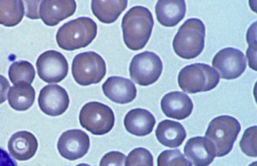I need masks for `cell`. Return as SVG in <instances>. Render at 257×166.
<instances>
[{
	"label": "cell",
	"instance_id": "cell-28",
	"mask_svg": "<svg viewBox=\"0 0 257 166\" xmlns=\"http://www.w3.org/2000/svg\"><path fill=\"white\" fill-rule=\"evenodd\" d=\"M246 40L248 48L246 50V57L249 66L252 70H256V22L252 24L246 33Z\"/></svg>",
	"mask_w": 257,
	"mask_h": 166
},
{
	"label": "cell",
	"instance_id": "cell-18",
	"mask_svg": "<svg viewBox=\"0 0 257 166\" xmlns=\"http://www.w3.org/2000/svg\"><path fill=\"white\" fill-rule=\"evenodd\" d=\"M123 124L126 130L131 134L144 136L152 132L156 120L149 110L136 108L131 110L126 114Z\"/></svg>",
	"mask_w": 257,
	"mask_h": 166
},
{
	"label": "cell",
	"instance_id": "cell-17",
	"mask_svg": "<svg viewBox=\"0 0 257 166\" xmlns=\"http://www.w3.org/2000/svg\"><path fill=\"white\" fill-rule=\"evenodd\" d=\"M38 146L36 138L28 131H20L14 134L8 144L10 154L20 161L31 158L36 154Z\"/></svg>",
	"mask_w": 257,
	"mask_h": 166
},
{
	"label": "cell",
	"instance_id": "cell-19",
	"mask_svg": "<svg viewBox=\"0 0 257 166\" xmlns=\"http://www.w3.org/2000/svg\"><path fill=\"white\" fill-rule=\"evenodd\" d=\"M186 11L184 0H159L155 6L157 19L166 27L178 24L184 18Z\"/></svg>",
	"mask_w": 257,
	"mask_h": 166
},
{
	"label": "cell",
	"instance_id": "cell-25",
	"mask_svg": "<svg viewBox=\"0 0 257 166\" xmlns=\"http://www.w3.org/2000/svg\"><path fill=\"white\" fill-rule=\"evenodd\" d=\"M157 166H192L179 149L163 151L157 158Z\"/></svg>",
	"mask_w": 257,
	"mask_h": 166
},
{
	"label": "cell",
	"instance_id": "cell-21",
	"mask_svg": "<svg viewBox=\"0 0 257 166\" xmlns=\"http://www.w3.org/2000/svg\"><path fill=\"white\" fill-rule=\"evenodd\" d=\"M127 0H92L91 8L93 14L101 22H114L125 10Z\"/></svg>",
	"mask_w": 257,
	"mask_h": 166
},
{
	"label": "cell",
	"instance_id": "cell-29",
	"mask_svg": "<svg viewBox=\"0 0 257 166\" xmlns=\"http://www.w3.org/2000/svg\"><path fill=\"white\" fill-rule=\"evenodd\" d=\"M126 157L118 151H111L105 154L101 159L99 166H124Z\"/></svg>",
	"mask_w": 257,
	"mask_h": 166
},
{
	"label": "cell",
	"instance_id": "cell-14",
	"mask_svg": "<svg viewBox=\"0 0 257 166\" xmlns=\"http://www.w3.org/2000/svg\"><path fill=\"white\" fill-rule=\"evenodd\" d=\"M183 151L185 156L195 166H208L216 156L213 143L204 136H198L189 139Z\"/></svg>",
	"mask_w": 257,
	"mask_h": 166
},
{
	"label": "cell",
	"instance_id": "cell-8",
	"mask_svg": "<svg viewBox=\"0 0 257 166\" xmlns=\"http://www.w3.org/2000/svg\"><path fill=\"white\" fill-rule=\"evenodd\" d=\"M162 70L161 58L155 52L149 51L135 56L129 67L131 78L142 86H148L157 82Z\"/></svg>",
	"mask_w": 257,
	"mask_h": 166
},
{
	"label": "cell",
	"instance_id": "cell-16",
	"mask_svg": "<svg viewBox=\"0 0 257 166\" xmlns=\"http://www.w3.org/2000/svg\"><path fill=\"white\" fill-rule=\"evenodd\" d=\"M161 108L166 116L182 120L191 114L193 104L187 94L180 91H174L167 93L162 98Z\"/></svg>",
	"mask_w": 257,
	"mask_h": 166
},
{
	"label": "cell",
	"instance_id": "cell-27",
	"mask_svg": "<svg viewBox=\"0 0 257 166\" xmlns=\"http://www.w3.org/2000/svg\"><path fill=\"white\" fill-rule=\"evenodd\" d=\"M256 134V126H250L245 130L239 142L241 150L247 156L256 157L257 156Z\"/></svg>",
	"mask_w": 257,
	"mask_h": 166
},
{
	"label": "cell",
	"instance_id": "cell-12",
	"mask_svg": "<svg viewBox=\"0 0 257 166\" xmlns=\"http://www.w3.org/2000/svg\"><path fill=\"white\" fill-rule=\"evenodd\" d=\"M38 104L46 114L56 116L63 114L69 104L66 90L58 84H48L43 87L39 95Z\"/></svg>",
	"mask_w": 257,
	"mask_h": 166
},
{
	"label": "cell",
	"instance_id": "cell-26",
	"mask_svg": "<svg viewBox=\"0 0 257 166\" xmlns=\"http://www.w3.org/2000/svg\"><path fill=\"white\" fill-rule=\"evenodd\" d=\"M153 157L149 150L137 148L127 155L125 166H153Z\"/></svg>",
	"mask_w": 257,
	"mask_h": 166
},
{
	"label": "cell",
	"instance_id": "cell-7",
	"mask_svg": "<svg viewBox=\"0 0 257 166\" xmlns=\"http://www.w3.org/2000/svg\"><path fill=\"white\" fill-rule=\"evenodd\" d=\"M79 122L82 128L94 135H103L113 128L115 118L108 106L97 102H91L81 108Z\"/></svg>",
	"mask_w": 257,
	"mask_h": 166
},
{
	"label": "cell",
	"instance_id": "cell-31",
	"mask_svg": "<svg viewBox=\"0 0 257 166\" xmlns=\"http://www.w3.org/2000/svg\"><path fill=\"white\" fill-rule=\"evenodd\" d=\"M10 88V84L8 80L4 76L0 75V104L6 100Z\"/></svg>",
	"mask_w": 257,
	"mask_h": 166
},
{
	"label": "cell",
	"instance_id": "cell-33",
	"mask_svg": "<svg viewBox=\"0 0 257 166\" xmlns=\"http://www.w3.org/2000/svg\"><path fill=\"white\" fill-rule=\"evenodd\" d=\"M248 166H256V162H253L250 164Z\"/></svg>",
	"mask_w": 257,
	"mask_h": 166
},
{
	"label": "cell",
	"instance_id": "cell-15",
	"mask_svg": "<svg viewBox=\"0 0 257 166\" xmlns=\"http://www.w3.org/2000/svg\"><path fill=\"white\" fill-rule=\"evenodd\" d=\"M102 89L107 98L117 104L129 103L137 96V88L134 82L119 76L109 77L102 84Z\"/></svg>",
	"mask_w": 257,
	"mask_h": 166
},
{
	"label": "cell",
	"instance_id": "cell-13",
	"mask_svg": "<svg viewBox=\"0 0 257 166\" xmlns=\"http://www.w3.org/2000/svg\"><path fill=\"white\" fill-rule=\"evenodd\" d=\"M76 4L73 0H45L40 4L39 18L48 26H53L72 16Z\"/></svg>",
	"mask_w": 257,
	"mask_h": 166
},
{
	"label": "cell",
	"instance_id": "cell-30",
	"mask_svg": "<svg viewBox=\"0 0 257 166\" xmlns=\"http://www.w3.org/2000/svg\"><path fill=\"white\" fill-rule=\"evenodd\" d=\"M0 166H18L16 161L1 147H0Z\"/></svg>",
	"mask_w": 257,
	"mask_h": 166
},
{
	"label": "cell",
	"instance_id": "cell-24",
	"mask_svg": "<svg viewBox=\"0 0 257 166\" xmlns=\"http://www.w3.org/2000/svg\"><path fill=\"white\" fill-rule=\"evenodd\" d=\"M35 70L29 62H15L9 68L8 74L12 83L14 84L24 82L31 84L35 77Z\"/></svg>",
	"mask_w": 257,
	"mask_h": 166
},
{
	"label": "cell",
	"instance_id": "cell-9",
	"mask_svg": "<svg viewBox=\"0 0 257 166\" xmlns=\"http://www.w3.org/2000/svg\"><path fill=\"white\" fill-rule=\"evenodd\" d=\"M37 73L41 80L47 83L61 82L68 72V64L60 52L49 50L41 54L36 62Z\"/></svg>",
	"mask_w": 257,
	"mask_h": 166
},
{
	"label": "cell",
	"instance_id": "cell-10",
	"mask_svg": "<svg viewBox=\"0 0 257 166\" xmlns=\"http://www.w3.org/2000/svg\"><path fill=\"white\" fill-rule=\"evenodd\" d=\"M212 65L217 70L221 78L235 79L244 72L246 67V58L238 49L225 48L214 56Z\"/></svg>",
	"mask_w": 257,
	"mask_h": 166
},
{
	"label": "cell",
	"instance_id": "cell-23",
	"mask_svg": "<svg viewBox=\"0 0 257 166\" xmlns=\"http://www.w3.org/2000/svg\"><path fill=\"white\" fill-rule=\"evenodd\" d=\"M25 8L22 0H0V24L14 26L22 20Z\"/></svg>",
	"mask_w": 257,
	"mask_h": 166
},
{
	"label": "cell",
	"instance_id": "cell-5",
	"mask_svg": "<svg viewBox=\"0 0 257 166\" xmlns=\"http://www.w3.org/2000/svg\"><path fill=\"white\" fill-rule=\"evenodd\" d=\"M240 130L238 121L230 116H220L211 120L205 136L213 142L216 156L222 157L230 152Z\"/></svg>",
	"mask_w": 257,
	"mask_h": 166
},
{
	"label": "cell",
	"instance_id": "cell-1",
	"mask_svg": "<svg viewBox=\"0 0 257 166\" xmlns=\"http://www.w3.org/2000/svg\"><path fill=\"white\" fill-rule=\"evenodd\" d=\"M154 19L148 8L135 6L124 15L121 22L123 40L131 50L142 49L148 42L154 26Z\"/></svg>",
	"mask_w": 257,
	"mask_h": 166
},
{
	"label": "cell",
	"instance_id": "cell-3",
	"mask_svg": "<svg viewBox=\"0 0 257 166\" xmlns=\"http://www.w3.org/2000/svg\"><path fill=\"white\" fill-rule=\"evenodd\" d=\"M205 36V27L201 20H187L179 28L173 40L175 52L184 59L196 58L204 48Z\"/></svg>",
	"mask_w": 257,
	"mask_h": 166
},
{
	"label": "cell",
	"instance_id": "cell-6",
	"mask_svg": "<svg viewBox=\"0 0 257 166\" xmlns=\"http://www.w3.org/2000/svg\"><path fill=\"white\" fill-rule=\"evenodd\" d=\"M106 71L105 61L94 52L80 53L72 61L73 77L77 84L82 86L99 82L104 77Z\"/></svg>",
	"mask_w": 257,
	"mask_h": 166
},
{
	"label": "cell",
	"instance_id": "cell-4",
	"mask_svg": "<svg viewBox=\"0 0 257 166\" xmlns=\"http://www.w3.org/2000/svg\"><path fill=\"white\" fill-rule=\"evenodd\" d=\"M218 73L210 66L203 63H195L184 67L178 76L180 88L189 94L209 91L218 84Z\"/></svg>",
	"mask_w": 257,
	"mask_h": 166
},
{
	"label": "cell",
	"instance_id": "cell-11",
	"mask_svg": "<svg viewBox=\"0 0 257 166\" xmlns=\"http://www.w3.org/2000/svg\"><path fill=\"white\" fill-rule=\"evenodd\" d=\"M90 146L89 136L85 132L78 129L64 132L59 138L57 149L60 155L69 160L82 158L88 152Z\"/></svg>",
	"mask_w": 257,
	"mask_h": 166
},
{
	"label": "cell",
	"instance_id": "cell-32",
	"mask_svg": "<svg viewBox=\"0 0 257 166\" xmlns=\"http://www.w3.org/2000/svg\"><path fill=\"white\" fill-rule=\"evenodd\" d=\"M76 166H90L88 164H79L76 165Z\"/></svg>",
	"mask_w": 257,
	"mask_h": 166
},
{
	"label": "cell",
	"instance_id": "cell-20",
	"mask_svg": "<svg viewBox=\"0 0 257 166\" xmlns=\"http://www.w3.org/2000/svg\"><path fill=\"white\" fill-rule=\"evenodd\" d=\"M155 134L160 143L170 148L180 146L187 136L182 124L170 120H165L159 123Z\"/></svg>",
	"mask_w": 257,
	"mask_h": 166
},
{
	"label": "cell",
	"instance_id": "cell-22",
	"mask_svg": "<svg viewBox=\"0 0 257 166\" xmlns=\"http://www.w3.org/2000/svg\"><path fill=\"white\" fill-rule=\"evenodd\" d=\"M8 102L11 107L18 111L28 110L35 100V91L30 84L21 82L14 84L10 88Z\"/></svg>",
	"mask_w": 257,
	"mask_h": 166
},
{
	"label": "cell",
	"instance_id": "cell-2",
	"mask_svg": "<svg viewBox=\"0 0 257 166\" xmlns=\"http://www.w3.org/2000/svg\"><path fill=\"white\" fill-rule=\"evenodd\" d=\"M97 24L90 18L80 17L63 24L58 30L56 39L64 50H74L88 46L97 34Z\"/></svg>",
	"mask_w": 257,
	"mask_h": 166
}]
</instances>
